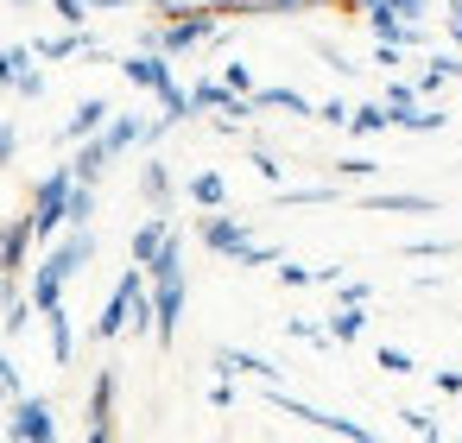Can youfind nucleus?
I'll use <instances>...</instances> for the list:
<instances>
[{"instance_id": "nucleus-1", "label": "nucleus", "mask_w": 462, "mask_h": 443, "mask_svg": "<svg viewBox=\"0 0 462 443\" xmlns=\"http://www.w3.org/2000/svg\"><path fill=\"white\" fill-rule=\"evenodd\" d=\"M89 260H96V228H70L64 241L45 247V260L32 266V304H39V317L64 304V285H70Z\"/></svg>"}, {"instance_id": "nucleus-2", "label": "nucleus", "mask_w": 462, "mask_h": 443, "mask_svg": "<svg viewBox=\"0 0 462 443\" xmlns=\"http://www.w3.org/2000/svg\"><path fill=\"white\" fill-rule=\"evenodd\" d=\"M70 184H77V171L70 165H51L39 184H32V235H39V247H51L64 228H70Z\"/></svg>"}, {"instance_id": "nucleus-3", "label": "nucleus", "mask_w": 462, "mask_h": 443, "mask_svg": "<svg viewBox=\"0 0 462 443\" xmlns=\"http://www.w3.org/2000/svg\"><path fill=\"white\" fill-rule=\"evenodd\" d=\"M146 285H152V279H146V266L134 260V266L115 279V298L102 304V317L89 323V336H96V342H115V336H127V323H134V298H140Z\"/></svg>"}, {"instance_id": "nucleus-4", "label": "nucleus", "mask_w": 462, "mask_h": 443, "mask_svg": "<svg viewBox=\"0 0 462 443\" xmlns=\"http://www.w3.org/2000/svg\"><path fill=\"white\" fill-rule=\"evenodd\" d=\"M266 399L285 411V418H298V424H310V430H329V437H348V443H367L374 430L361 424V418H342V411H323V405H304L298 392H285V386H266Z\"/></svg>"}, {"instance_id": "nucleus-5", "label": "nucleus", "mask_w": 462, "mask_h": 443, "mask_svg": "<svg viewBox=\"0 0 462 443\" xmlns=\"http://www.w3.org/2000/svg\"><path fill=\"white\" fill-rule=\"evenodd\" d=\"M152 279V272H146ZM184 298H190V279L184 272H165V279H152V342L159 348H171L178 342V323H184Z\"/></svg>"}, {"instance_id": "nucleus-6", "label": "nucleus", "mask_w": 462, "mask_h": 443, "mask_svg": "<svg viewBox=\"0 0 462 443\" xmlns=\"http://www.w3.org/2000/svg\"><path fill=\"white\" fill-rule=\"evenodd\" d=\"M7 437H14V443H51V437H58V411H51V399H39V392H14Z\"/></svg>"}, {"instance_id": "nucleus-7", "label": "nucleus", "mask_w": 462, "mask_h": 443, "mask_svg": "<svg viewBox=\"0 0 462 443\" xmlns=\"http://www.w3.org/2000/svg\"><path fill=\"white\" fill-rule=\"evenodd\" d=\"M115 392H121V374L115 367H96V386H89V405H83V437L89 443H108L115 437Z\"/></svg>"}, {"instance_id": "nucleus-8", "label": "nucleus", "mask_w": 462, "mask_h": 443, "mask_svg": "<svg viewBox=\"0 0 462 443\" xmlns=\"http://www.w3.org/2000/svg\"><path fill=\"white\" fill-rule=\"evenodd\" d=\"M197 241L209 247V254H222V260H235L247 241H254V228H247V216H228V209H209L203 222H197Z\"/></svg>"}, {"instance_id": "nucleus-9", "label": "nucleus", "mask_w": 462, "mask_h": 443, "mask_svg": "<svg viewBox=\"0 0 462 443\" xmlns=\"http://www.w3.org/2000/svg\"><path fill=\"white\" fill-rule=\"evenodd\" d=\"M121 77H127L134 89H146V96H159L165 83H178V77H171V51H152V45L127 51V58H121Z\"/></svg>"}, {"instance_id": "nucleus-10", "label": "nucleus", "mask_w": 462, "mask_h": 443, "mask_svg": "<svg viewBox=\"0 0 462 443\" xmlns=\"http://www.w3.org/2000/svg\"><path fill=\"white\" fill-rule=\"evenodd\" d=\"M209 367L228 374V380H260V386H279V374H285L279 361H266V355H254V348H216Z\"/></svg>"}, {"instance_id": "nucleus-11", "label": "nucleus", "mask_w": 462, "mask_h": 443, "mask_svg": "<svg viewBox=\"0 0 462 443\" xmlns=\"http://www.w3.org/2000/svg\"><path fill=\"white\" fill-rule=\"evenodd\" d=\"M32 247H39V235H32V216H14V222H7V235H0V279H20Z\"/></svg>"}, {"instance_id": "nucleus-12", "label": "nucleus", "mask_w": 462, "mask_h": 443, "mask_svg": "<svg viewBox=\"0 0 462 443\" xmlns=\"http://www.w3.org/2000/svg\"><path fill=\"white\" fill-rule=\"evenodd\" d=\"M361 209H374V216H437V197H424V190H367Z\"/></svg>"}, {"instance_id": "nucleus-13", "label": "nucleus", "mask_w": 462, "mask_h": 443, "mask_svg": "<svg viewBox=\"0 0 462 443\" xmlns=\"http://www.w3.org/2000/svg\"><path fill=\"white\" fill-rule=\"evenodd\" d=\"M108 121H115V102H108V96H83L77 115L64 121V140H89V134H102Z\"/></svg>"}, {"instance_id": "nucleus-14", "label": "nucleus", "mask_w": 462, "mask_h": 443, "mask_svg": "<svg viewBox=\"0 0 462 443\" xmlns=\"http://www.w3.org/2000/svg\"><path fill=\"white\" fill-rule=\"evenodd\" d=\"M165 241H171V222H165V216L152 209V216H146V222L134 228V241H127V260H140V266H152Z\"/></svg>"}, {"instance_id": "nucleus-15", "label": "nucleus", "mask_w": 462, "mask_h": 443, "mask_svg": "<svg viewBox=\"0 0 462 443\" xmlns=\"http://www.w3.org/2000/svg\"><path fill=\"white\" fill-rule=\"evenodd\" d=\"M254 108H285V115H298V121H304V115L317 121V102H310L304 89H291V83H266V89H254Z\"/></svg>"}, {"instance_id": "nucleus-16", "label": "nucleus", "mask_w": 462, "mask_h": 443, "mask_svg": "<svg viewBox=\"0 0 462 443\" xmlns=\"http://www.w3.org/2000/svg\"><path fill=\"white\" fill-rule=\"evenodd\" d=\"M115 165V152H108V140L102 134H89V140H77V159H70V171L83 178V184H102V171Z\"/></svg>"}, {"instance_id": "nucleus-17", "label": "nucleus", "mask_w": 462, "mask_h": 443, "mask_svg": "<svg viewBox=\"0 0 462 443\" xmlns=\"http://www.w3.org/2000/svg\"><path fill=\"white\" fill-rule=\"evenodd\" d=\"M171 190H178V184H171V165H165V159H146V165H140V197H146V209L165 216V209H171Z\"/></svg>"}, {"instance_id": "nucleus-18", "label": "nucleus", "mask_w": 462, "mask_h": 443, "mask_svg": "<svg viewBox=\"0 0 462 443\" xmlns=\"http://www.w3.org/2000/svg\"><path fill=\"white\" fill-rule=\"evenodd\" d=\"M336 197H342V178L336 184H273L279 209H310V203H336Z\"/></svg>"}, {"instance_id": "nucleus-19", "label": "nucleus", "mask_w": 462, "mask_h": 443, "mask_svg": "<svg viewBox=\"0 0 462 443\" xmlns=\"http://www.w3.org/2000/svg\"><path fill=\"white\" fill-rule=\"evenodd\" d=\"M323 329H329V342H336V348L361 342V336H367V304H336V310L323 317Z\"/></svg>"}, {"instance_id": "nucleus-20", "label": "nucleus", "mask_w": 462, "mask_h": 443, "mask_svg": "<svg viewBox=\"0 0 462 443\" xmlns=\"http://www.w3.org/2000/svg\"><path fill=\"white\" fill-rule=\"evenodd\" d=\"M32 51H39L45 64H58V58H77V51H89V58H102V51H96V39H89L83 26H70V32H51V39H39Z\"/></svg>"}, {"instance_id": "nucleus-21", "label": "nucleus", "mask_w": 462, "mask_h": 443, "mask_svg": "<svg viewBox=\"0 0 462 443\" xmlns=\"http://www.w3.org/2000/svg\"><path fill=\"white\" fill-rule=\"evenodd\" d=\"M184 197H190L197 209H228V178H222V171H190Z\"/></svg>"}, {"instance_id": "nucleus-22", "label": "nucleus", "mask_w": 462, "mask_h": 443, "mask_svg": "<svg viewBox=\"0 0 462 443\" xmlns=\"http://www.w3.org/2000/svg\"><path fill=\"white\" fill-rule=\"evenodd\" d=\"M393 127H399V134H443V127H449V115H443V108H430V102H411V108H399V115H393Z\"/></svg>"}, {"instance_id": "nucleus-23", "label": "nucleus", "mask_w": 462, "mask_h": 443, "mask_svg": "<svg viewBox=\"0 0 462 443\" xmlns=\"http://www.w3.org/2000/svg\"><path fill=\"white\" fill-rule=\"evenodd\" d=\"M386 127H393V108H386V102L348 108V134H355V140H374V134H386Z\"/></svg>"}, {"instance_id": "nucleus-24", "label": "nucleus", "mask_w": 462, "mask_h": 443, "mask_svg": "<svg viewBox=\"0 0 462 443\" xmlns=\"http://www.w3.org/2000/svg\"><path fill=\"white\" fill-rule=\"evenodd\" d=\"M45 329H51V361L58 367H70V355H77V329H70V310L58 304V310H45Z\"/></svg>"}, {"instance_id": "nucleus-25", "label": "nucleus", "mask_w": 462, "mask_h": 443, "mask_svg": "<svg viewBox=\"0 0 462 443\" xmlns=\"http://www.w3.org/2000/svg\"><path fill=\"white\" fill-rule=\"evenodd\" d=\"M32 317H39V304H32V298H20V291H7V304H0V336H26V329H32Z\"/></svg>"}, {"instance_id": "nucleus-26", "label": "nucleus", "mask_w": 462, "mask_h": 443, "mask_svg": "<svg viewBox=\"0 0 462 443\" xmlns=\"http://www.w3.org/2000/svg\"><path fill=\"white\" fill-rule=\"evenodd\" d=\"M159 108H165V115H159L165 127H184V121L197 115V102H190V89H184V83H165V89H159Z\"/></svg>"}, {"instance_id": "nucleus-27", "label": "nucleus", "mask_w": 462, "mask_h": 443, "mask_svg": "<svg viewBox=\"0 0 462 443\" xmlns=\"http://www.w3.org/2000/svg\"><path fill=\"white\" fill-rule=\"evenodd\" d=\"M190 102H197V115H222V108L235 102V89H228V83H197Z\"/></svg>"}, {"instance_id": "nucleus-28", "label": "nucleus", "mask_w": 462, "mask_h": 443, "mask_svg": "<svg viewBox=\"0 0 462 443\" xmlns=\"http://www.w3.org/2000/svg\"><path fill=\"white\" fill-rule=\"evenodd\" d=\"M89 216H96V184H70V228H89Z\"/></svg>"}, {"instance_id": "nucleus-29", "label": "nucleus", "mask_w": 462, "mask_h": 443, "mask_svg": "<svg viewBox=\"0 0 462 443\" xmlns=\"http://www.w3.org/2000/svg\"><path fill=\"white\" fill-rule=\"evenodd\" d=\"M449 254H462V241H437V235L405 241V260H449Z\"/></svg>"}, {"instance_id": "nucleus-30", "label": "nucleus", "mask_w": 462, "mask_h": 443, "mask_svg": "<svg viewBox=\"0 0 462 443\" xmlns=\"http://www.w3.org/2000/svg\"><path fill=\"white\" fill-rule=\"evenodd\" d=\"M285 336H291V342H310V348H336V342H329V329H323V323H310V317H285Z\"/></svg>"}, {"instance_id": "nucleus-31", "label": "nucleus", "mask_w": 462, "mask_h": 443, "mask_svg": "<svg viewBox=\"0 0 462 443\" xmlns=\"http://www.w3.org/2000/svg\"><path fill=\"white\" fill-rule=\"evenodd\" d=\"M32 58H39L32 45H0V83H7V89H14V77H20V70H26Z\"/></svg>"}, {"instance_id": "nucleus-32", "label": "nucleus", "mask_w": 462, "mask_h": 443, "mask_svg": "<svg viewBox=\"0 0 462 443\" xmlns=\"http://www.w3.org/2000/svg\"><path fill=\"white\" fill-rule=\"evenodd\" d=\"M279 260H285V254H279L273 241H247V247L235 254V266H247V272H254V266H279Z\"/></svg>"}, {"instance_id": "nucleus-33", "label": "nucleus", "mask_w": 462, "mask_h": 443, "mask_svg": "<svg viewBox=\"0 0 462 443\" xmlns=\"http://www.w3.org/2000/svg\"><path fill=\"white\" fill-rule=\"evenodd\" d=\"M329 171H336V178H342V184H367V178H374V171H380V165H374V159H361V152H355V159H336V165H329Z\"/></svg>"}, {"instance_id": "nucleus-34", "label": "nucleus", "mask_w": 462, "mask_h": 443, "mask_svg": "<svg viewBox=\"0 0 462 443\" xmlns=\"http://www.w3.org/2000/svg\"><path fill=\"white\" fill-rule=\"evenodd\" d=\"M317 58H323V64H329V70H336V77H361V64H355V58H348V51H336V45H329V39H317Z\"/></svg>"}, {"instance_id": "nucleus-35", "label": "nucleus", "mask_w": 462, "mask_h": 443, "mask_svg": "<svg viewBox=\"0 0 462 443\" xmlns=\"http://www.w3.org/2000/svg\"><path fill=\"white\" fill-rule=\"evenodd\" d=\"M380 102H386V108H393V115H399V108H411V102H424V96H418V83H405V77H393V83H386V96H380Z\"/></svg>"}, {"instance_id": "nucleus-36", "label": "nucleus", "mask_w": 462, "mask_h": 443, "mask_svg": "<svg viewBox=\"0 0 462 443\" xmlns=\"http://www.w3.org/2000/svg\"><path fill=\"white\" fill-rule=\"evenodd\" d=\"M222 83H228V89H235V96H254V89H260V83H254V70H247V64H222Z\"/></svg>"}, {"instance_id": "nucleus-37", "label": "nucleus", "mask_w": 462, "mask_h": 443, "mask_svg": "<svg viewBox=\"0 0 462 443\" xmlns=\"http://www.w3.org/2000/svg\"><path fill=\"white\" fill-rule=\"evenodd\" d=\"M14 96H26V102H39V96H45V70H32V64H26V70L14 77Z\"/></svg>"}, {"instance_id": "nucleus-38", "label": "nucleus", "mask_w": 462, "mask_h": 443, "mask_svg": "<svg viewBox=\"0 0 462 443\" xmlns=\"http://www.w3.org/2000/svg\"><path fill=\"white\" fill-rule=\"evenodd\" d=\"M14 159H20V127H14V121H0V171H7Z\"/></svg>"}, {"instance_id": "nucleus-39", "label": "nucleus", "mask_w": 462, "mask_h": 443, "mask_svg": "<svg viewBox=\"0 0 462 443\" xmlns=\"http://www.w3.org/2000/svg\"><path fill=\"white\" fill-rule=\"evenodd\" d=\"M254 171H260L266 184H285V165H279V159H273L266 146H254Z\"/></svg>"}, {"instance_id": "nucleus-40", "label": "nucleus", "mask_w": 462, "mask_h": 443, "mask_svg": "<svg viewBox=\"0 0 462 443\" xmlns=\"http://www.w3.org/2000/svg\"><path fill=\"white\" fill-rule=\"evenodd\" d=\"M279 285H317V266H298V260H279Z\"/></svg>"}, {"instance_id": "nucleus-41", "label": "nucleus", "mask_w": 462, "mask_h": 443, "mask_svg": "<svg viewBox=\"0 0 462 443\" xmlns=\"http://www.w3.org/2000/svg\"><path fill=\"white\" fill-rule=\"evenodd\" d=\"M367 298H374L367 279H342V285H336V304H367Z\"/></svg>"}, {"instance_id": "nucleus-42", "label": "nucleus", "mask_w": 462, "mask_h": 443, "mask_svg": "<svg viewBox=\"0 0 462 443\" xmlns=\"http://www.w3.org/2000/svg\"><path fill=\"white\" fill-rule=\"evenodd\" d=\"M374 367H386V374H411L418 361H411L405 348H380V355H374Z\"/></svg>"}, {"instance_id": "nucleus-43", "label": "nucleus", "mask_w": 462, "mask_h": 443, "mask_svg": "<svg viewBox=\"0 0 462 443\" xmlns=\"http://www.w3.org/2000/svg\"><path fill=\"white\" fill-rule=\"evenodd\" d=\"M399 424H405L411 437H437V418H430V411H418V405H411V411H399Z\"/></svg>"}, {"instance_id": "nucleus-44", "label": "nucleus", "mask_w": 462, "mask_h": 443, "mask_svg": "<svg viewBox=\"0 0 462 443\" xmlns=\"http://www.w3.org/2000/svg\"><path fill=\"white\" fill-rule=\"evenodd\" d=\"M51 7H58L64 26H83V20H89V0H51Z\"/></svg>"}, {"instance_id": "nucleus-45", "label": "nucleus", "mask_w": 462, "mask_h": 443, "mask_svg": "<svg viewBox=\"0 0 462 443\" xmlns=\"http://www.w3.org/2000/svg\"><path fill=\"white\" fill-rule=\"evenodd\" d=\"M317 121L323 127H348V102H317Z\"/></svg>"}, {"instance_id": "nucleus-46", "label": "nucleus", "mask_w": 462, "mask_h": 443, "mask_svg": "<svg viewBox=\"0 0 462 443\" xmlns=\"http://www.w3.org/2000/svg\"><path fill=\"white\" fill-rule=\"evenodd\" d=\"M209 405H216V411H228V405H235V380H228V374H216V386H209Z\"/></svg>"}, {"instance_id": "nucleus-47", "label": "nucleus", "mask_w": 462, "mask_h": 443, "mask_svg": "<svg viewBox=\"0 0 462 443\" xmlns=\"http://www.w3.org/2000/svg\"><path fill=\"white\" fill-rule=\"evenodd\" d=\"M374 64H386V70H399V64H405V45H386V39H380V51H374Z\"/></svg>"}, {"instance_id": "nucleus-48", "label": "nucleus", "mask_w": 462, "mask_h": 443, "mask_svg": "<svg viewBox=\"0 0 462 443\" xmlns=\"http://www.w3.org/2000/svg\"><path fill=\"white\" fill-rule=\"evenodd\" d=\"M437 392L456 399V392H462V367H443V374H437Z\"/></svg>"}, {"instance_id": "nucleus-49", "label": "nucleus", "mask_w": 462, "mask_h": 443, "mask_svg": "<svg viewBox=\"0 0 462 443\" xmlns=\"http://www.w3.org/2000/svg\"><path fill=\"white\" fill-rule=\"evenodd\" d=\"M0 380H7L14 392H26V386H20V367H14V355H7V348H0Z\"/></svg>"}, {"instance_id": "nucleus-50", "label": "nucleus", "mask_w": 462, "mask_h": 443, "mask_svg": "<svg viewBox=\"0 0 462 443\" xmlns=\"http://www.w3.org/2000/svg\"><path fill=\"white\" fill-rule=\"evenodd\" d=\"M443 26H449V39H462V0H449V7H443Z\"/></svg>"}, {"instance_id": "nucleus-51", "label": "nucleus", "mask_w": 462, "mask_h": 443, "mask_svg": "<svg viewBox=\"0 0 462 443\" xmlns=\"http://www.w3.org/2000/svg\"><path fill=\"white\" fill-rule=\"evenodd\" d=\"M393 14H405V20H424V0H386Z\"/></svg>"}, {"instance_id": "nucleus-52", "label": "nucleus", "mask_w": 462, "mask_h": 443, "mask_svg": "<svg viewBox=\"0 0 462 443\" xmlns=\"http://www.w3.org/2000/svg\"><path fill=\"white\" fill-rule=\"evenodd\" d=\"M0 405H14V386H7V380H0Z\"/></svg>"}, {"instance_id": "nucleus-53", "label": "nucleus", "mask_w": 462, "mask_h": 443, "mask_svg": "<svg viewBox=\"0 0 462 443\" xmlns=\"http://www.w3.org/2000/svg\"><path fill=\"white\" fill-rule=\"evenodd\" d=\"M7 291H14V279H0V304H7Z\"/></svg>"}, {"instance_id": "nucleus-54", "label": "nucleus", "mask_w": 462, "mask_h": 443, "mask_svg": "<svg viewBox=\"0 0 462 443\" xmlns=\"http://www.w3.org/2000/svg\"><path fill=\"white\" fill-rule=\"evenodd\" d=\"M0 235H7V216H0Z\"/></svg>"}, {"instance_id": "nucleus-55", "label": "nucleus", "mask_w": 462, "mask_h": 443, "mask_svg": "<svg viewBox=\"0 0 462 443\" xmlns=\"http://www.w3.org/2000/svg\"><path fill=\"white\" fill-rule=\"evenodd\" d=\"M20 7H26V0H20Z\"/></svg>"}]
</instances>
